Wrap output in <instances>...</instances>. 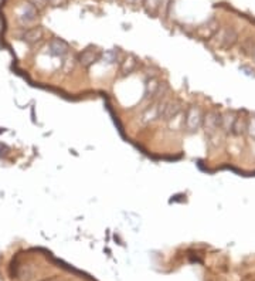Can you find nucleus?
Here are the masks:
<instances>
[{"mask_svg": "<svg viewBox=\"0 0 255 281\" xmlns=\"http://www.w3.org/2000/svg\"><path fill=\"white\" fill-rule=\"evenodd\" d=\"M29 4H31L37 11L44 10L49 6V0H27Z\"/></svg>", "mask_w": 255, "mask_h": 281, "instance_id": "dca6fc26", "label": "nucleus"}, {"mask_svg": "<svg viewBox=\"0 0 255 281\" xmlns=\"http://www.w3.org/2000/svg\"><path fill=\"white\" fill-rule=\"evenodd\" d=\"M37 13L39 11L36 10L29 3L23 4V6H20L19 9H17V21H19L21 26L29 27V26H31L34 21L37 20Z\"/></svg>", "mask_w": 255, "mask_h": 281, "instance_id": "39448f33", "label": "nucleus"}, {"mask_svg": "<svg viewBox=\"0 0 255 281\" xmlns=\"http://www.w3.org/2000/svg\"><path fill=\"white\" fill-rule=\"evenodd\" d=\"M214 41H216L217 47H220L223 50H230L238 41V33L233 27H221L216 31Z\"/></svg>", "mask_w": 255, "mask_h": 281, "instance_id": "f03ea898", "label": "nucleus"}, {"mask_svg": "<svg viewBox=\"0 0 255 281\" xmlns=\"http://www.w3.org/2000/svg\"><path fill=\"white\" fill-rule=\"evenodd\" d=\"M248 118H250V115H247L246 112L237 114L236 122H234V127H233V135H236V137L246 135L247 130H248Z\"/></svg>", "mask_w": 255, "mask_h": 281, "instance_id": "9b49d317", "label": "nucleus"}, {"mask_svg": "<svg viewBox=\"0 0 255 281\" xmlns=\"http://www.w3.org/2000/svg\"><path fill=\"white\" fill-rule=\"evenodd\" d=\"M165 0H142V6H143V10L146 11L149 16H155L157 14L162 6H163Z\"/></svg>", "mask_w": 255, "mask_h": 281, "instance_id": "f8f14e48", "label": "nucleus"}, {"mask_svg": "<svg viewBox=\"0 0 255 281\" xmlns=\"http://www.w3.org/2000/svg\"><path fill=\"white\" fill-rule=\"evenodd\" d=\"M69 51V46L61 39H53L49 43V53L53 57H59L63 59L64 56H67Z\"/></svg>", "mask_w": 255, "mask_h": 281, "instance_id": "1a4fd4ad", "label": "nucleus"}, {"mask_svg": "<svg viewBox=\"0 0 255 281\" xmlns=\"http://www.w3.org/2000/svg\"><path fill=\"white\" fill-rule=\"evenodd\" d=\"M137 66V60L135 57H132V56H129L127 57L125 60L122 61V64H121V71L124 72V74H130L132 71L136 69Z\"/></svg>", "mask_w": 255, "mask_h": 281, "instance_id": "ddd939ff", "label": "nucleus"}, {"mask_svg": "<svg viewBox=\"0 0 255 281\" xmlns=\"http://www.w3.org/2000/svg\"><path fill=\"white\" fill-rule=\"evenodd\" d=\"M203 118H204V112L198 107V105H190L185 112V118H183V128L189 134H194L203 127Z\"/></svg>", "mask_w": 255, "mask_h": 281, "instance_id": "f257e3e1", "label": "nucleus"}, {"mask_svg": "<svg viewBox=\"0 0 255 281\" xmlns=\"http://www.w3.org/2000/svg\"><path fill=\"white\" fill-rule=\"evenodd\" d=\"M127 3H129V4H135V3H137V1H142V0H125Z\"/></svg>", "mask_w": 255, "mask_h": 281, "instance_id": "6ab92c4d", "label": "nucleus"}, {"mask_svg": "<svg viewBox=\"0 0 255 281\" xmlns=\"http://www.w3.org/2000/svg\"><path fill=\"white\" fill-rule=\"evenodd\" d=\"M255 49V41L251 39V37H248V39H246L244 40V43H243V46H241V50H243V53L244 54H253V51H254Z\"/></svg>", "mask_w": 255, "mask_h": 281, "instance_id": "4468645a", "label": "nucleus"}, {"mask_svg": "<svg viewBox=\"0 0 255 281\" xmlns=\"http://www.w3.org/2000/svg\"><path fill=\"white\" fill-rule=\"evenodd\" d=\"M101 60L107 61L108 64H112V63H115V61L118 60V53H117L115 50L105 51V53H102V57H101Z\"/></svg>", "mask_w": 255, "mask_h": 281, "instance_id": "2eb2a0df", "label": "nucleus"}, {"mask_svg": "<svg viewBox=\"0 0 255 281\" xmlns=\"http://www.w3.org/2000/svg\"><path fill=\"white\" fill-rule=\"evenodd\" d=\"M237 114H238V112H236V111L233 110L226 111V112L221 114V125H220V131L224 132L226 135L233 134V127H234V122H236Z\"/></svg>", "mask_w": 255, "mask_h": 281, "instance_id": "9d476101", "label": "nucleus"}, {"mask_svg": "<svg viewBox=\"0 0 255 281\" xmlns=\"http://www.w3.org/2000/svg\"><path fill=\"white\" fill-rule=\"evenodd\" d=\"M221 125V112L217 110H210L204 112V118H203V130L207 135L214 137L217 132L220 131Z\"/></svg>", "mask_w": 255, "mask_h": 281, "instance_id": "20e7f679", "label": "nucleus"}, {"mask_svg": "<svg viewBox=\"0 0 255 281\" xmlns=\"http://www.w3.org/2000/svg\"><path fill=\"white\" fill-rule=\"evenodd\" d=\"M43 36H44L43 29L40 26H34V27H29V29L23 31L20 39L29 46H36L37 43L43 40Z\"/></svg>", "mask_w": 255, "mask_h": 281, "instance_id": "6e6552de", "label": "nucleus"}, {"mask_svg": "<svg viewBox=\"0 0 255 281\" xmlns=\"http://www.w3.org/2000/svg\"><path fill=\"white\" fill-rule=\"evenodd\" d=\"M183 112V104L177 100H165L160 108V120L165 122H173Z\"/></svg>", "mask_w": 255, "mask_h": 281, "instance_id": "7ed1b4c3", "label": "nucleus"}, {"mask_svg": "<svg viewBox=\"0 0 255 281\" xmlns=\"http://www.w3.org/2000/svg\"><path fill=\"white\" fill-rule=\"evenodd\" d=\"M65 0H49V4H53V6H60V4H63Z\"/></svg>", "mask_w": 255, "mask_h": 281, "instance_id": "a211bd4d", "label": "nucleus"}, {"mask_svg": "<svg viewBox=\"0 0 255 281\" xmlns=\"http://www.w3.org/2000/svg\"><path fill=\"white\" fill-rule=\"evenodd\" d=\"M251 57H253V61L255 63V49H254V51H253V54H251Z\"/></svg>", "mask_w": 255, "mask_h": 281, "instance_id": "aec40b11", "label": "nucleus"}, {"mask_svg": "<svg viewBox=\"0 0 255 281\" xmlns=\"http://www.w3.org/2000/svg\"><path fill=\"white\" fill-rule=\"evenodd\" d=\"M247 135H248L251 140H255V114L250 115V118H248V130H247Z\"/></svg>", "mask_w": 255, "mask_h": 281, "instance_id": "f3484780", "label": "nucleus"}, {"mask_svg": "<svg viewBox=\"0 0 255 281\" xmlns=\"http://www.w3.org/2000/svg\"><path fill=\"white\" fill-rule=\"evenodd\" d=\"M163 101H152L146 108L143 110L140 115V122L142 124H152L155 121L160 120V108H162Z\"/></svg>", "mask_w": 255, "mask_h": 281, "instance_id": "423d86ee", "label": "nucleus"}, {"mask_svg": "<svg viewBox=\"0 0 255 281\" xmlns=\"http://www.w3.org/2000/svg\"><path fill=\"white\" fill-rule=\"evenodd\" d=\"M101 57H102V53H101L98 49H95V47H88V49H85L82 53H79L78 61L84 69H89V67L94 66L97 61L101 60Z\"/></svg>", "mask_w": 255, "mask_h": 281, "instance_id": "0eeeda50", "label": "nucleus"}]
</instances>
